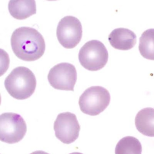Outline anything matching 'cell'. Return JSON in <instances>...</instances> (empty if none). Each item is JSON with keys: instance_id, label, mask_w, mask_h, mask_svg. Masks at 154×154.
<instances>
[{"instance_id": "obj_1", "label": "cell", "mask_w": 154, "mask_h": 154, "mask_svg": "<svg viewBox=\"0 0 154 154\" xmlns=\"http://www.w3.org/2000/svg\"><path fill=\"white\" fill-rule=\"evenodd\" d=\"M11 46L14 55L24 61H34L40 58L45 51V42L36 29L21 27L11 37Z\"/></svg>"}, {"instance_id": "obj_2", "label": "cell", "mask_w": 154, "mask_h": 154, "mask_svg": "<svg viewBox=\"0 0 154 154\" xmlns=\"http://www.w3.org/2000/svg\"><path fill=\"white\" fill-rule=\"evenodd\" d=\"M5 89L13 98L25 100L30 97L35 91L36 79L28 68L18 67L13 69L4 82Z\"/></svg>"}, {"instance_id": "obj_3", "label": "cell", "mask_w": 154, "mask_h": 154, "mask_svg": "<svg viewBox=\"0 0 154 154\" xmlns=\"http://www.w3.org/2000/svg\"><path fill=\"white\" fill-rule=\"evenodd\" d=\"M78 59L84 69L95 72L105 66L108 60V53L102 42L93 40L87 42L81 48Z\"/></svg>"}, {"instance_id": "obj_4", "label": "cell", "mask_w": 154, "mask_h": 154, "mask_svg": "<svg viewBox=\"0 0 154 154\" xmlns=\"http://www.w3.org/2000/svg\"><path fill=\"white\" fill-rule=\"evenodd\" d=\"M110 95L107 89L102 86L87 88L79 98L81 111L88 115L96 116L102 112L109 105Z\"/></svg>"}, {"instance_id": "obj_5", "label": "cell", "mask_w": 154, "mask_h": 154, "mask_svg": "<svg viewBox=\"0 0 154 154\" xmlns=\"http://www.w3.org/2000/svg\"><path fill=\"white\" fill-rule=\"evenodd\" d=\"M27 124L22 117L16 113H4L0 115V140L13 144L19 142L27 133Z\"/></svg>"}, {"instance_id": "obj_6", "label": "cell", "mask_w": 154, "mask_h": 154, "mask_svg": "<svg viewBox=\"0 0 154 154\" xmlns=\"http://www.w3.org/2000/svg\"><path fill=\"white\" fill-rule=\"evenodd\" d=\"M82 35V25L77 17L68 16L60 20L57 28V37L63 47L74 48L80 42Z\"/></svg>"}, {"instance_id": "obj_7", "label": "cell", "mask_w": 154, "mask_h": 154, "mask_svg": "<svg viewBox=\"0 0 154 154\" xmlns=\"http://www.w3.org/2000/svg\"><path fill=\"white\" fill-rule=\"evenodd\" d=\"M48 79L56 89L74 91L77 79L76 69L70 63H60L50 70Z\"/></svg>"}, {"instance_id": "obj_8", "label": "cell", "mask_w": 154, "mask_h": 154, "mask_svg": "<svg viewBox=\"0 0 154 154\" xmlns=\"http://www.w3.org/2000/svg\"><path fill=\"white\" fill-rule=\"evenodd\" d=\"M56 137L65 144L74 142L79 136L80 125L75 114L71 112L60 113L54 122Z\"/></svg>"}, {"instance_id": "obj_9", "label": "cell", "mask_w": 154, "mask_h": 154, "mask_svg": "<svg viewBox=\"0 0 154 154\" xmlns=\"http://www.w3.org/2000/svg\"><path fill=\"white\" fill-rule=\"evenodd\" d=\"M111 46L116 49L128 51L134 47L137 42L135 33L130 29L119 28L114 29L108 36Z\"/></svg>"}, {"instance_id": "obj_10", "label": "cell", "mask_w": 154, "mask_h": 154, "mask_svg": "<svg viewBox=\"0 0 154 154\" xmlns=\"http://www.w3.org/2000/svg\"><path fill=\"white\" fill-rule=\"evenodd\" d=\"M8 8L14 19L24 20L36 13V3L35 0H10Z\"/></svg>"}, {"instance_id": "obj_11", "label": "cell", "mask_w": 154, "mask_h": 154, "mask_svg": "<svg viewBox=\"0 0 154 154\" xmlns=\"http://www.w3.org/2000/svg\"><path fill=\"white\" fill-rule=\"evenodd\" d=\"M135 124L137 130L148 137H154V109L147 107L137 114Z\"/></svg>"}, {"instance_id": "obj_12", "label": "cell", "mask_w": 154, "mask_h": 154, "mask_svg": "<svg viewBox=\"0 0 154 154\" xmlns=\"http://www.w3.org/2000/svg\"><path fill=\"white\" fill-rule=\"evenodd\" d=\"M142 146L136 137L127 136L122 138L117 144L115 154H142Z\"/></svg>"}, {"instance_id": "obj_13", "label": "cell", "mask_w": 154, "mask_h": 154, "mask_svg": "<svg viewBox=\"0 0 154 154\" xmlns=\"http://www.w3.org/2000/svg\"><path fill=\"white\" fill-rule=\"evenodd\" d=\"M139 48L143 58L154 61V29H147L142 34Z\"/></svg>"}, {"instance_id": "obj_14", "label": "cell", "mask_w": 154, "mask_h": 154, "mask_svg": "<svg viewBox=\"0 0 154 154\" xmlns=\"http://www.w3.org/2000/svg\"><path fill=\"white\" fill-rule=\"evenodd\" d=\"M30 154H49L46 152H44V151H35V152H33L32 153H31Z\"/></svg>"}, {"instance_id": "obj_15", "label": "cell", "mask_w": 154, "mask_h": 154, "mask_svg": "<svg viewBox=\"0 0 154 154\" xmlns=\"http://www.w3.org/2000/svg\"><path fill=\"white\" fill-rule=\"evenodd\" d=\"M81 154V153H79V152H73V153H71V154Z\"/></svg>"}, {"instance_id": "obj_16", "label": "cell", "mask_w": 154, "mask_h": 154, "mask_svg": "<svg viewBox=\"0 0 154 154\" xmlns=\"http://www.w3.org/2000/svg\"><path fill=\"white\" fill-rule=\"evenodd\" d=\"M47 1H57V0H47Z\"/></svg>"}]
</instances>
